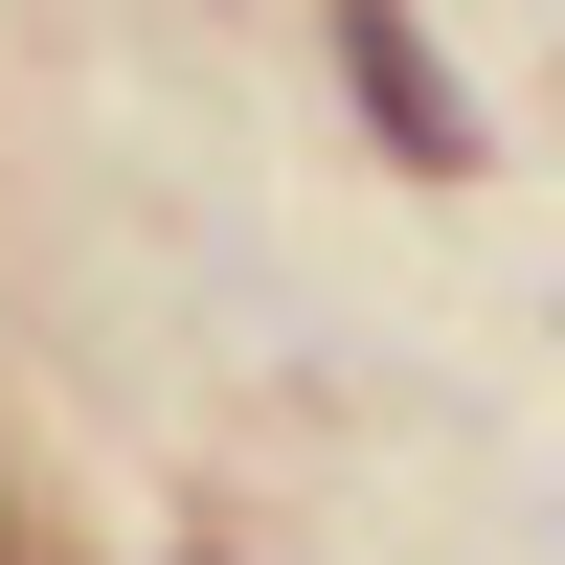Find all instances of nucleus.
Returning <instances> with one entry per match:
<instances>
[{
	"mask_svg": "<svg viewBox=\"0 0 565 565\" xmlns=\"http://www.w3.org/2000/svg\"><path fill=\"white\" fill-rule=\"evenodd\" d=\"M0 565H23V521H0Z\"/></svg>",
	"mask_w": 565,
	"mask_h": 565,
	"instance_id": "f257e3e1",
	"label": "nucleus"
}]
</instances>
